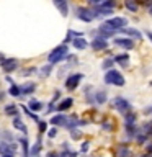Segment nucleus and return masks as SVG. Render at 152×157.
<instances>
[{"instance_id":"obj_22","label":"nucleus","mask_w":152,"mask_h":157,"mask_svg":"<svg viewBox=\"0 0 152 157\" xmlns=\"http://www.w3.org/2000/svg\"><path fill=\"white\" fill-rule=\"evenodd\" d=\"M39 151H41V137H38V141L33 144V147H31V155H29V157H38V155H39Z\"/></svg>"},{"instance_id":"obj_5","label":"nucleus","mask_w":152,"mask_h":157,"mask_svg":"<svg viewBox=\"0 0 152 157\" xmlns=\"http://www.w3.org/2000/svg\"><path fill=\"white\" fill-rule=\"evenodd\" d=\"M77 18L82 20L85 23H90L93 18V10H88V8H77Z\"/></svg>"},{"instance_id":"obj_6","label":"nucleus","mask_w":152,"mask_h":157,"mask_svg":"<svg viewBox=\"0 0 152 157\" xmlns=\"http://www.w3.org/2000/svg\"><path fill=\"white\" fill-rule=\"evenodd\" d=\"M82 78H83V75H82V74H72V75L69 77L67 80H66V87L69 88V90H75V88H77V85L80 83V80H82Z\"/></svg>"},{"instance_id":"obj_28","label":"nucleus","mask_w":152,"mask_h":157,"mask_svg":"<svg viewBox=\"0 0 152 157\" xmlns=\"http://www.w3.org/2000/svg\"><path fill=\"white\" fill-rule=\"evenodd\" d=\"M113 64H115V59H105V61H103V69H105V71H108V69H110V71H111V67H113Z\"/></svg>"},{"instance_id":"obj_3","label":"nucleus","mask_w":152,"mask_h":157,"mask_svg":"<svg viewBox=\"0 0 152 157\" xmlns=\"http://www.w3.org/2000/svg\"><path fill=\"white\" fill-rule=\"evenodd\" d=\"M106 26H110L113 31H116V33H120L121 29H124L127 28V18L124 17H115V18H108L106 21H105Z\"/></svg>"},{"instance_id":"obj_39","label":"nucleus","mask_w":152,"mask_h":157,"mask_svg":"<svg viewBox=\"0 0 152 157\" xmlns=\"http://www.w3.org/2000/svg\"><path fill=\"white\" fill-rule=\"evenodd\" d=\"M67 157H77V152H74V151H69V152H67Z\"/></svg>"},{"instance_id":"obj_4","label":"nucleus","mask_w":152,"mask_h":157,"mask_svg":"<svg viewBox=\"0 0 152 157\" xmlns=\"http://www.w3.org/2000/svg\"><path fill=\"white\" fill-rule=\"evenodd\" d=\"M113 108L118 110L121 115H127L129 110H131V103L127 101L126 98H123V97H116L115 100H113Z\"/></svg>"},{"instance_id":"obj_26","label":"nucleus","mask_w":152,"mask_h":157,"mask_svg":"<svg viewBox=\"0 0 152 157\" xmlns=\"http://www.w3.org/2000/svg\"><path fill=\"white\" fill-rule=\"evenodd\" d=\"M85 98H87V101L88 103H95V92H92V87H87V90H85Z\"/></svg>"},{"instance_id":"obj_18","label":"nucleus","mask_w":152,"mask_h":157,"mask_svg":"<svg viewBox=\"0 0 152 157\" xmlns=\"http://www.w3.org/2000/svg\"><path fill=\"white\" fill-rule=\"evenodd\" d=\"M5 115L17 118L18 116V106L17 105H5Z\"/></svg>"},{"instance_id":"obj_10","label":"nucleus","mask_w":152,"mask_h":157,"mask_svg":"<svg viewBox=\"0 0 152 157\" xmlns=\"http://www.w3.org/2000/svg\"><path fill=\"white\" fill-rule=\"evenodd\" d=\"M106 46H108V41H106V39H103V38H95L92 41L93 51H101V49H106Z\"/></svg>"},{"instance_id":"obj_27","label":"nucleus","mask_w":152,"mask_h":157,"mask_svg":"<svg viewBox=\"0 0 152 157\" xmlns=\"http://www.w3.org/2000/svg\"><path fill=\"white\" fill-rule=\"evenodd\" d=\"M21 110H23L25 113H26V115H28L29 118H31V120H33V121H36V123H39V116L36 115V113H33V111H31V110H29V108H28V106H25V105H23V106H21Z\"/></svg>"},{"instance_id":"obj_30","label":"nucleus","mask_w":152,"mask_h":157,"mask_svg":"<svg viewBox=\"0 0 152 157\" xmlns=\"http://www.w3.org/2000/svg\"><path fill=\"white\" fill-rule=\"evenodd\" d=\"M118 157H131V151L127 147H121L120 152H118Z\"/></svg>"},{"instance_id":"obj_29","label":"nucleus","mask_w":152,"mask_h":157,"mask_svg":"<svg viewBox=\"0 0 152 157\" xmlns=\"http://www.w3.org/2000/svg\"><path fill=\"white\" fill-rule=\"evenodd\" d=\"M124 7L129 10V12H137V3H134V2H129V0H127V2H124Z\"/></svg>"},{"instance_id":"obj_42","label":"nucleus","mask_w":152,"mask_h":157,"mask_svg":"<svg viewBox=\"0 0 152 157\" xmlns=\"http://www.w3.org/2000/svg\"><path fill=\"white\" fill-rule=\"evenodd\" d=\"M147 152H149V154H152V144L147 146Z\"/></svg>"},{"instance_id":"obj_9","label":"nucleus","mask_w":152,"mask_h":157,"mask_svg":"<svg viewBox=\"0 0 152 157\" xmlns=\"http://www.w3.org/2000/svg\"><path fill=\"white\" fill-rule=\"evenodd\" d=\"M54 7L61 12L62 17H67L69 15V5H67V2H64V0H54Z\"/></svg>"},{"instance_id":"obj_24","label":"nucleus","mask_w":152,"mask_h":157,"mask_svg":"<svg viewBox=\"0 0 152 157\" xmlns=\"http://www.w3.org/2000/svg\"><path fill=\"white\" fill-rule=\"evenodd\" d=\"M115 61L120 62L121 66H127V64H129V56H127L126 52H124V54H120V56L115 57Z\"/></svg>"},{"instance_id":"obj_7","label":"nucleus","mask_w":152,"mask_h":157,"mask_svg":"<svg viewBox=\"0 0 152 157\" xmlns=\"http://www.w3.org/2000/svg\"><path fill=\"white\" fill-rule=\"evenodd\" d=\"M113 43L116 44V46H120V48H123V49H132L134 48V41H132L131 38H115L113 39Z\"/></svg>"},{"instance_id":"obj_13","label":"nucleus","mask_w":152,"mask_h":157,"mask_svg":"<svg viewBox=\"0 0 152 157\" xmlns=\"http://www.w3.org/2000/svg\"><path fill=\"white\" fill-rule=\"evenodd\" d=\"M67 118L69 116H64V115H54L52 118H51V123L54 126H66L67 124Z\"/></svg>"},{"instance_id":"obj_37","label":"nucleus","mask_w":152,"mask_h":157,"mask_svg":"<svg viewBox=\"0 0 152 157\" xmlns=\"http://www.w3.org/2000/svg\"><path fill=\"white\" fill-rule=\"evenodd\" d=\"M34 71H36V69H34V67H31V69H26V71H25L23 74H25V75H28V74H31V72H34Z\"/></svg>"},{"instance_id":"obj_38","label":"nucleus","mask_w":152,"mask_h":157,"mask_svg":"<svg viewBox=\"0 0 152 157\" xmlns=\"http://www.w3.org/2000/svg\"><path fill=\"white\" fill-rule=\"evenodd\" d=\"M103 129H106V131L110 129V131H111V129H113V126H111V124H108V123H105V124H103Z\"/></svg>"},{"instance_id":"obj_43","label":"nucleus","mask_w":152,"mask_h":157,"mask_svg":"<svg viewBox=\"0 0 152 157\" xmlns=\"http://www.w3.org/2000/svg\"><path fill=\"white\" fill-rule=\"evenodd\" d=\"M147 8H149V13H150V15H152V2H150V3H149V5H147Z\"/></svg>"},{"instance_id":"obj_33","label":"nucleus","mask_w":152,"mask_h":157,"mask_svg":"<svg viewBox=\"0 0 152 157\" xmlns=\"http://www.w3.org/2000/svg\"><path fill=\"white\" fill-rule=\"evenodd\" d=\"M38 126H39V132H46V131H48L46 121H39V123H38Z\"/></svg>"},{"instance_id":"obj_20","label":"nucleus","mask_w":152,"mask_h":157,"mask_svg":"<svg viewBox=\"0 0 152 157\" xmlns=\"http://www.w3.org/2000/svg\"><path fill=\"white\" fill-rule=\"evenodd\" d=\"M28 108H29V110H31V111L34 113V111H39V110H43V108H44V105H43L41 101H38V100H31V101L28 103Z\"/></svg>"},{"instance_id":"obj_19","label":"nucleus","mask_w":152,"mask_h":157,"mask_svg":"<svg viewBox=\"0 0 152 157\" xmlns=\"http://www.w3.org/2000/svg\"><path fill=\"white\" fill-rule=\"evenodd\" d=\"M106 101V93L103 90H97L95 92V103L97 105H103Z\"/></svg>"},{"instance_id":"obj_34","label":"nucleus","mask_w":152,"mask_h":157,"mask_svg":"<svg viewBox=\"0 0 152 157\" xmlns=\"http://www.w3.org/2000/svg\"><path fill=\"white\" fill-rule=\"evenodd\" d=\"M48 136H49V137H51V139H54V137H56V136H57V128H56V126H54V128H52V129H49V131H48Z\"/></svg>"},{"instance_id":"obj_11","label":"nucleus","mask_w":152,"mask_h":157,"mask_svg":"<svg viewBox=\"0 0 152 157\" xmlns=\"http://www.w3.org/2000/svg\"><path fill=\"white\" fill-rule=\"evenodd\" d=\"M120 33H123V34H127V36H131V38H134V39H142V33L141 31H137L136 28H124V29H121Z\"/></svg>"},{"instance_id":"obj_23","label":"nucleus","mask_w":152,"mask_h":157,"mask_svg":"<svg viewBox=\"0 0 152 157\" xmlns=\"http://www.w3.org/2000/svg\"><path fill=\"white\" fill-rule=\"evenodd\" d=\"M72 46L75 48V49H80V51H83V49H85V48L88 46V44H87V41H85L83 38H77L75 41L72 43Z\"/></svg>"},{"instance_id":"obj_2","label":"nucleus","mask_w":152,"mask_h":157,"mask_svg":"<svg viewBox=\"0 0 152 157\" xmlns=\"http://www.w3.org/2000/svg\"><path fill=\"white\" fill-rule=\"evenodd\" d=\"M105 83H110V85H116V87H123L126 83L124 77L121 75L118 71H115V69H111V71L106 72L105 75Z\"/></svg>"},{"instance_id":"obj_35","label":"nucleus","mask_w":152,"mask_h":157,"mask_svg":"<svg viewBox=\"0 0 152 157\" xmlns=\"http://www.w3.org/2000/svg\"><path fill=\"white\" fill-rule=\"evenodd\" d=\"M80 151H82V152H87V151H88V142H82Z\"/></svg>"},{"instance_id":"obj_8","label":"nucleus","mask_w":152,"mask_h":157,"mask_svg":"<svg viewBox=\"0 0 152 157\" xmlns=\"http://www.w3.org/2000/svg\"><path fill=\"white\" fill-rule=\"evenodd\" d=\"M18 67V61L15 57H10V59H5V61L2 62V69L5 72H12L15 71V69Z\"/></svg>"},{"instance_id":"obj_12","label":"nucleus","mask_w":152,"mask_h":157,"mask_svg":"<svg viewBox=\"0 0 152 157\" xmlns=\"http://www.w3.org/2000/svg\"><path fill=\"white\" fill-rule=\"evenodd\" d=\"M80 124H85V121H82V120H78V118L74 115V116H69L67 118V128L69 129H75V126H80Z\"/></svg>"},{"instance_id":"obj_17","label":"nucleus","mask_w":152,"mask_h":157,"mask_svg":"<svg viewBox=\"0 0 152 157\" xmlns=\"http://www.w3.org/2000/svg\"><path fill=\"white\" fill-rule=\"evenodd\" d=\"M8 93L12 97H20V95H23V92H21V85H17V83H12L8 88Z\"/></svg>"},{"instance_id":"obj_44","label":"nucleus","mask_w":152,"mask_h":157,"mask_svg":"<svg viewBox=\"0 0 152 157\" xmlns=\"http://www.w3.org/2000/svg\"><path fill=\"white\" fill-rule=\"evenodd\" d=\"M13 155H15V154H3L2 157H13Z\"/></svg>"},{"instance_id":"obj_31","label":"nucleus","mask_w":152,"mask_h":157,"mask_svg":"<svg viewBox=\"0 0 152 157\" xmlns=\"http://www.w3.org/2000/svg\"><path fill=\"white\" fill-rule=\"evenodd\" d=\"M51 69H52V64H48L46 67H43V69H41V74H43L44 77H48V75H49V72H51Z\"/></svg>"},{"instance_id":"obj_40","label":"nucleus","mask_w":152,"mask_h":157,"mask_svg":"<svg viewBox=\"0 0 152 157\" xmlns=\"http://www.w3.org/2000/svg\"><path fill=\"white\" fill-rule=\"evenodd\" d=\"M46 157H59V155L56 154V152H48V154H46Z\"/></svg>"},{"instance_id":"obj_36","label":"nucleus","mask_w":152,"mask_h":157,"mask_svg":"<svg viewBox=\"0 0 152 157\" xmlns=\"http://www.w3.org/2000/svg\"><path fill=\"white\" fill-rule=\"evenodd\" d=\"M144 33H146V36L149 38V39H150V43H152V31H149V29H146Z\"/></svg>"},{"instance_id":"obj_45","label":"nucleus","mask_w":152,"mask_h":157,"mask_svg":"<svg viewBox=\"0 0 152 157\" xmlns=\"http://www.w3.org/2000/svg\"><path fill=\"white\" fill-rule=\"evenodd\" d=\"M141 157H152V154H144V155H141Z\"/></svg>"},{"instance_id":"obj_1","label":"nucleus","mask_w":152,"mask_h":157,"mask_svg":"<svg viewBox=\"0 0 152 157\" xmlns=\"http://www.w3.org/2000/svg\"><path fill=\"white\" fill-rule=\"evenodd\" d=\"M67 52H69V49L66 44H61V46H57V48H54L51 54L48 56V61L49 64H57V62H61L64 57H67Z\"/></svg>"},{"instance_id":"obj_25","label":"nucleus","mask_w":152,"mask_h":157,"mask_svg":"<svg viewBox=\"0 0 152 157\" xmlns=\"http://www.w3.org/2000/svg\"><path fill=\"white\" fill-rule=\"evenodd\" d=\"M136 123V115L134 113H127V115H124V124L126 126H134Z\"/></svg>"},{"instance_id":"obj_32","label":"nucleus","mask_w":152,"mask_h":157,"mask_svg":"<svg viewBox=\"0 0 152 157\" xmlns=\"http://www.w3.org/2000/svg\"><path fill=\"white\" fill-rule=\"evenodd\" d=\"M69 132H70V137H72V139H80V136H82L77 129H69Z\"/></svg>"},{"instance_id":"obj_41","label":"nucleus","mask_w":152,"mask_h":157,"mask_svg":"<svg viewBox=\"0 0 152 157\" xmlns=\"http://www.w3.org/2000/svg\"><path fill=\"white\" fill-rule=\"evenodd\" d=\"M144 113H147V115H149V113H152V105H150V106H147L146 110H144Z\"/></svg>"},{"instance_id":"obj_15","label":"nucleus","mask_w":152,"mask_h":157,"mask_svg":"<svg viewBox=\"0 0 152 157\" xmlns=\"http://www.w3.org/2000/svg\"><path fill=\"white\" fill-rule=\"evenodd\" d=\"M20 142V146H21V151H23V157H29L31 154H29V142L26 137H20L18 139Z\"/></svg>"},{"instance_id":"obj_21","label":"nucleus","mask_w":152,"mask_h":157,"mask_svg":"<svg viewBox=\"0 0 152 157\" xmlns=\"http://www.w3.org/2000/svg\"><path fill=\"white\" fill-rule=\"evenodd\" d=\"M34 88H36V85L33 82H26L25 85H21V92H23V95H29V93L34 92Z\"/></svg>"},{"instance_id":"obj_14","label":"nucleus","mask_w":152,"mask_h":157,"mask_svg":"<svg viewBox=\"0 0 152 157\" xmlns=\"http://www.w3.org/2000/svg\"><path fill=\"white\" fill-rule=\"evenodd\" d=\"M13 128H15V129H18V131H21L23 134H26V132H28L26 124H25V123L21 121V118H20V116L13 118Z\"/></svg>"},{"instance_id":"obj_16","label":"nucleus","mask_w":152,"mask_h":157,"mask_svg":"<svg viewBox=\"0 0 152 157\" xmlns=\"http://www.w3.org/2000/svg\"><path fill=\"white\" fill-rule=\"evenodd\" d=\"M72 103H74V100H72L70 97L64 98V100L57 105V111H66V110H69V108L72 106Z\"/></svg>"}]
</instances>
